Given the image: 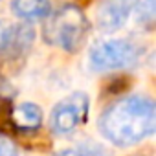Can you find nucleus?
Here are the masks:
<instances>
[{
	"label": "nucleus",
	"mask_w": 156,
	"mask_h": 156,
	"mask_svg": "<svg viewBox=\"0 0 156 156\" xmlns=\"http://www.w3.org/2000/svg\"><path fill=\"white\" fill-rule=\"evenodd\" d=\"M156 129V107L145 96H129L112 103L99 119L101 134L118 147H130Z\"/></svg>",
	"instance_id": "obj_1"
},
{
	"label": "nucleus",
	"mask_w": 156,
	"mask_h": 156,
	"mask_svg": "<svg viewBox=\"0 0 156 156\" xmlns=\"http://www.w3.org/2000/svg\"><path fill=\"white\" fill-rule=\"evenodd\" d=\"M88 22L81 8L73 4L57 9L44 26V39L70 53H75L87 39Z\"/></svg>",
	"instance_id": "obj_2"
},
{
	"label": "nucleus",
	"mask_w": 156,
	"mask_h": 156,
	"mask_svg": "<svg viewBox=\"0 0 156 156\" xmlns=\"http://www.w3.org/2000/svg\"><path fill=\"white\" fill-rule=\"evenodd\" d=\"M140 55L134 42L127 39H108L96 44L90 51V64L96 70H116L132 64Z\"/></svg>",
	"instance_id": "obj_3"
},
{
	"label": "nucleus",
	"mask_w": 156,
	"mask_h": 156,
	"mask_svg": "<svg viewBox=\"0 0 156 156\" xmlns=\"http://www.w3.org/2000/svg\"><path fill=\"white\" fill-rule=\"evenodd\" d=\"M88 96L85 92H75L59 101L50 116V125L55 134H66L87 121L88 116Z\"/></svg>",
	"instance_id": "obj_4"
},
{
	"label": "nucleus",
	"mask_w": 156,
	"mask_h": 156,
	"mask_svg": "<svg viewBox=\"0 0 156 156\" xmlns=\"http://www.w3.org/2000/svg\"><path fill=\"white\" fill-rule=\"evenodd\" d=\"M136 9V0H103L96 11V24L105 33H114L125 26Z\"/></svg>",
	"instance_id": "obj_5"
},
{
	"label": "nucleus",
	"mask_w": 156,
	"mask_h": 156,
	"mask_svg": "<svg viewBox=\"0 0 156 156\" xmlns=\"http://www.w3.org/2000/svg\"><path fill=\"white\" fill-rule=\"evenodd\" d=\"M35 39V31L30 24H15V26H4L0 33V53L6 57H20L24 55Z\"/></svg>",
	"instance_id": "obj_6"
},
{
	"label": "nucleus",
	"mask_w": 156,
	"mask_h": 156,
	"mask_svg": "<svg viewBox=\"0 0 156 156\" xmlns=\"http://www.w3.org/2000/svg\"><path fill=\"white\" fill-rule=\"evenodd\" d=\"M13 13L22 20H37L50 15V0H13Z\"/></svg>",
	"instance_id": "obj_7"
},
{
	"label": "nucleus",
	"mask_w": 156,
	"mask_h": 156,
	"mask_svg": "<svg viewBox=\"0 0 156 156\" xmlns=\"http://www.w3.org/2000/svg\"><path fill=\"white\" fill-rule=\"evenodd\" d=\"M41 121H42V110L35 103H22L17 108H13V129L31 130L41 127Z\"/></svg>",
	"instance_id": "obj_8"
},
{
	"label": "nucleus",
	"mask_w": 156,
	"mask_h": 156,
	"mask_svg": "<svg viewBox=\"0 0 156 156\" xmlns=\"http://www.w3.org/2000/svg\"><path fill=\"white\" fill-rule=\"evenodd\" d=\"M107 152L98 147V145H92V143H87V145H79V147H72V149H66L62 152H59L57 156H105Z\"/></svg>",
	"instance_id": "obj_9"
},
{
	"label": "nucleus",
	"mask_w": 156,
	"mask_h": 156,
	"mask_svg": "<svg viewBox=\"0 0 156 156\" xmlns=\"http://www.w3.org/2000/svg\"><path fill=\"white\" fill-rule=\"evenodd\" d=\"M13 129V105L8 98L0 96V130Z\"/></svg>",
	"instance_id": "obj_10"
},
{
	"label": "nucleus",
	"mask_w": 156,
	"mask_h": 156,
	"mask_svg": "<svg viewBox=\"0 0 156 156\" xmlns=\"http://www.w3.org/2000/svg\"><path fill=\"white\" fill-rule=\"evenodd\" d=\"M154 0H136V11L140 15V20L143 19L145 22H152L154 19Z\"/></svg>",
	"instance_id": "obj_11"
},
{
	"label": "nucleus",
	"mask_w": 156,
	"mask_h": 156,
	"mask_svg": "<svg viewBox=\"0 0 156 156\" xmlns=\"http://www.w3.org/2000/svg\"><path fill=\"white\" fill-rule=\"evenodd\" d=\"M0 156H19L17 145L9 138L0 136Z\"/></svg>",
	"instance_id": "obj_12"
}]
</instances>
